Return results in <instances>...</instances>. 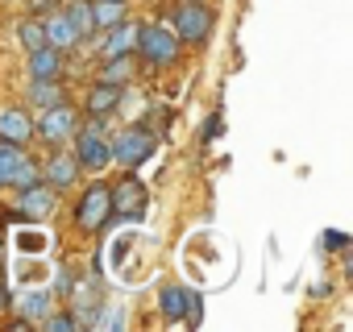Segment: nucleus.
<instances>
[{"instance_id": "nucleus-1", "label": "nucleus", "mask_w": 353, "mask_h": 332, "mask_svg": "<svg viewBox=\"0 0 353 332\" xmlns=\"http://www.w3.org/2000/svg\"><path fill=\"white\" fill-rule=\"evenodd\" d=\"M154 253H158V237H150L145 229H121L104 245L108 278L121 287H145L154 274Z\"/></svg>"}, {"instance_id": "nucleus-2", "label": "nucleus", "mask_w": 353, "mask_h": 332, "mask_svg": "<svg viewBox=\"0 0 353 332\" xmlns=\"http://www.w3.org/2000/svg\"><path fill=\"white\" fill-rule=\"evenodd\" d=\"M229 249H233V245H229L221 233L204 229V233L188 237V245H183V270L192 274V282H196V287H216V282H225V278H229L233 258H225V262H221V253H229Z\"/></svg>"}, {"instance_id": "nucleus-3", "label": "nucleus", "mask_w": 353, "mask_h": 332, "mask_svg": "<svg viewBox=\"0 0 353 332\" xmlns=\"http://www.w3.org/2000/svg\"><path fill=\"white\" fill-rule=\"evenodd\" d=\"M38 179L34 162L21 154V145L13 141H0V187H30Z\"/></svg>"}, {"instance_id": "nucleus-4", "label": "nucleus", "mask_w": 353, "mask_h": 332, "mask_svg": "<svg viewBox=\"0 0 353 332\" xmlns=\"http://www.w3.org/2000/svg\"><path fill=\"white\" fill-rule=\"evenodd\" d=\"M108 154L121 162V166H137V162H145L150 154H154V133L150 129H121L117 133V141L108 145Z\"/></svg>"}, {"instance_id": "nucleus-5", "label": "nucleus", "mask_w": 353, "mask_h": 332, "mask_svg": "<svg viewBox=\"0 0 353 332\" xmlns=\"http://www.w3.org/2000/svg\"><path fill=\"white\" fill-rule=\"evenodd\" d=\"M133 46L141 50L145 63H170L174 54H179V38H174L170 30H162V25H141Z\"/></svg>"}, {"instance_id": "nucleus-6", "label": "nucleus", "mask_w": 353, "mask_h": 332, "mask_svg": "<svg viewBox=\"0 0 353 332\" xmlns=\"http://www.w3.org/2000/svg\"><path fill=\"white\" fill-rule=\"evenodd\" d=\"M112 212H117L121 220H129V225H141V220H145V187H141L133 175H125L121 187L112 191Z\"/></svg>"}, {"instance_id": "nucleus-7", "label": "nucleus", "mask_w": 353, "mask_h": 332, "mask_svg": "<svg viewBox=\"0 0 353 332\" xmlns=\"http://www.w3.org/2000/svg\"><path fill=\"white\" fill-rule=\"evenodd\" d=\"M108 212H112V191L104 183H92L75 208V220H79V229H100L108 220Z\"/></svg>"}, {"instance_id": "nucleus-8", "label": "nucleus", "mask_w": 353, "mask_h": 332, "mask_svg": "<svg viewBox=\"0 0 353 332\" xmlns=\"http://www.w3.org/2000/svg\"><path fill=\"white\" fill-rule=\"evenodd\" d=\"M212 30V13L204 5H196V0H188V5H179V13H174V38H188V42H204Z\"/></svg>"}, {"instance_id": "nucleus-9", "label": "nucleus", "mask_w": 353, "mask_h": 332, "mask_svg": "<svg viewBox=\"0 0 353 332\" xmlns=\"http://www.w3.org/2000/svg\"><path fill=\"white\" fill-rule=\"evenodd\" d=\"M75 162H83L88 171H104V166L112 162V154H108V145H104V137H100L96 125L79 133V141H75Z\"/></svg>"}, {"instance_id": "nucleus-10", "label": "nucleus", "mask_w": 353, "mask_h": 332, "mask_svg": "<svg viewBox=\"0 0 353 332\" xmlns=\"http://www.w3.org/2000/svg\"><path fill=\"white\" fill-rule=\"evenodd\" d=\"M50 212H54V187H38V183L21 187V216L26 220H46Z\"/></svg>"}, {"instance_id": "nucleus-11", "label": "nucleus", "mask_w": 353, "mask_h": 332, "mask_svg": "<svg viewBox=\"0 0 353 332\" xmlns=\"http://www.w3.org/2000/svg\"><path fill=\"white\" fill-rule=\"evenodd\" d=\"M71 129H75V116H71V108H63V104L46 108V116L38 121V133H42L46 141H59V137H67Z\"/></svg>"}, {"instance_id": "nucleus-12", "label": "nucleus", "mask_w": 353, "mask_h": 332, "mask_svg": "<svg viewBox=\"0 0 353 332\" xmlns=\"http://www.w3.org/2000/svg\"><path fill=\"white\" fill-rule=\"evenodd\" d=\"M30 133H34V125H30V116H26L21 108H5V112H0V141L21 145Z\"/></svg>"}, {"instance_id": "nucleus-13", "label": "nucleus", "mask_w": 353, "mask_h": 332, "mask_svg": "<svg viewBox=\"0 0 353 332\" xmlns=\"http://www.w3.org/2000/svg\"><path fill=\"white\" fill-rule=\"evenodd\" d=\"M96 307H100V287L92 282V278H79L75 282V320H79V328H88L92 324V315H96Z\"/></svg>"}, {"instance_id": "nucleus-14", "label": "nucleus", "mask_w": 353, "mask_h": 332, "mask_svg": "<svg viewBox=\"0 0 353 332\" xmlns=\"http://www.w3.org/2000/svg\"><path fill=\"white\" fill-rule=\"evenodd\" d=\"M34 59H30V71H34V79H59V71H63V50H54V46H38V50H30Z\"/></svg>"}, {"instance_id": "nucleus-15", "label": "nucleus", "mask_w": 353, "mask_h": 332, "mask_svg": "<svg viewBox=\"0 0 353 332\" xmlns=\"http://www.w3.org/2000/svg\"><path fill=\"white\" fill-rule=\"evenodd\" d=\"M42 30H46V46H54V50H71L79 42L75 30H71V21H67V13H54Z\"/></svg>"}, {"instance_id": "nucleus-16", "label": "nucleus", "mask_w": 353, "mask_h": 332, "mask_svg": "<svg viewBox=\"0 0 353 332\" xmlns=\"http://www.w3.org/2000/svg\"><path fill=\"white\" fill-rule=\"evenodd\" d=\"M133 42H137V25H129V21H117V25H112V34L104 38V54H108V59H117V54H129V50H133Z\"/></svg>"}, {"instance_id": "nucleus-17", "label": "nucleus", "mask_w": 353, "mask_h": 332, "mask_svg": "<svg viewBox=\"0 0 353 332\" xmlns=\"http://www.w3.org/2000/svg\"><path fill=\"white\" fill-rule=\"evenodd\" d=\"M196 303V295L192 291H183V287H166L162 291V311L170 315V320H179V315H188V307Z\"/></svg>"}, {"instance_id": "nucleus-18", "label": "nucleus", "mask_w": 353, "mask_h": 332, "mask_svg": "<svg viewBox=\"0 0 353 332\" xmlns=\"http://www.w3.org/2000/svg\"><path fill=\"white\" fill-rule=\"evenodd\" d=\"M67 21H71L75 38H88V34L96 30V21H92V9H88V0H71V5H67Z\"/></svg>"}, {"instance_id": "nucleus-19", "label": "nucleus", "mask_w": 353, "mask_h": 332, "mask_svg": "<svg viewBox=\"0 0 353 332\" xmlns=\"http://www.w3.org/2000/svg\"><path fill=\"white\" fill-rule=\"evenodd\" d=\"M13 241H17V253H30V258H38V253L50 249V237H46L42 229H21Z\"/></svg>"}, {"instance_id": "nucleus-20", "label": "nucleus", "mask_w": 353, "mask_h": 332, "mask_svg": "<svg viewBox=\"0 0 353 332\" xmlns=\"http://www.w3.org/2000/svg\"><path fill=\"white\" fill-rule=\"evenodd\" d=\"M117 100H121V83H108V79H104V83L88 96V108H92V112H108Z\"/></svg>"}, {"instance_id": "nucleus-21", "label": "nucleus", "mask_w": 353, "mask_h": 332, "mask_svg": "<svg viewBox=\"0 0 353 332\" xmlns=\"http://www.w3.org/2000/svg\"><path fill=\"white\" fill-rule=\"evenodd\" d=\"M46 179H50V187L75 183V158H54V162L46 166Z\"/></svg>"}, {"instance_id": "nucleus-22", "label": "nucleus", "mask_w": 353, "mask_h": 332, "mask_svg": "<svg viewBox=\"0 0 353 332\" xmlns=\"http://www.w3.org/2000/svg\"><path fill=\"white\" fill-rule=\"evenodd\" d=\"M96 311H100V315H92L88 328H100V332H104V328H121V324H125V307H121V303H100Z\"/></svg>"}, {"instance_id": "nucleus-23", "label": "nucleus", "mask_w": 353, "mask_h": 332, "mask_svg": "<svg viewBox=\"0 0 353 332\" xmlns=\"http://www.w3.org/2000/svg\"><path fill=\"white\" fill-rule=\"evenodd\" d=\"M46 307H50V295H46V287H30V291H21V311L26 315H46Z\"/></svg>"}, {"instance_id": "nucleus-24", "label": "nucleus", "mask_w": 353, "mask_h": 332, "mask_svg": "<svg viewBox=\"0 0 353 332\" xmlns=\"http://www.w3.org/2000/svg\"><path fill=\"white\" fill-rule=\"evenodd\" d=\"M46 266L42 262H17V282L21 287H46Z\"/></svg>"}, {"instance_id": "nucleus-25", "label": "nucleus", "mask_w": 353, "mask_h": 332, "mask_svg": "<svg viewBox=\"0 0 353 332\" xmlns=\"http://www.w3.org/2000/svg\"><path fill=\"white\" fill-rule=\"evenodd\" d=\"M34 100L42 108H54V104H63V87H54V79H34Z\"/></svg>"}, {"instance_id": "nucleus-26", "label": "nucleus", "mask_w": 353, "mask_h": 332, "mask_svg": "<svg viewBox=\"0 0 353 332\" xmlns=\"http://www.w3.org/2000/svg\"><path fill=\"white\" fill-rule=\"evenodd\" d=\"M92 21L96 25H117L121 21V0H100V5L92 9Z\"/></svg>"}, {"instance_id": "nucleus-27", "label": "nucleus", "mask_w": 353, "mask_h": 332, "mask_svg": "<svg viewBox=\"0 0 353 332\" xmlns=\"http://www.w3.org/2000/svg\"><path fill=\"white\" fill-rule=\"evenodd\" d=\"M21 46H26V50L46 46V30H42V21H26V25H21Z\"/></svg>"}, {"instance_id": "nucleus-28", "label": "nucleus", "mask_w": 353, "mask_h": 332, "mask_svg": "<svg viewBox=\"0 0 353 332\" xmlns=\"http://www.w3.org/2000/svg\"><path fill=\"white\" fill-rule=\"evenodd\" d=\"M129 71H133V63H129L125 54H117V59H108L104 79H108V83H125V79H129Z\"/></svg>"}, {"instance_id": "nucleus-29", "label": "nucleus", "mask_w": 353, "mask_h": 332, "mask_svg": "<svg viewBox=\"0 0 353 332\" xmlns=\"http://www.w3.org/2000/svg\"><path fill=\"white\" fill-rule=\"evenodd\" d=\"M79 320L75 315H46V332H75Z\"/></svg>"}, {"instance_id": "nucleus-30", "label": "nucleus", "mask_w": 353, "mask_h": 332, "mask_svg": "<svg viewBox=\"0 0 353 332\" xmlns=\"http://www.w3.org/2000/svg\"><path fill=\"white\" fill-rule=\"evenodd\" d=\"M324 245H328V249H341V245H345V233L328 229V233H324Z\"/></svg>"}, {"instance_id": "nucleus-31", "label": "nucleus", "mask_w": 353, "mask_h": 332, "mask_svg": "<svg viewBox=\"0 0 353 332\" xmlns=\"http://www.w3.org/2000/svg\"><path fill=\"white\" fill-rule=\"evenodd\" d=\"M221 129H225V125H221V116H212V121H208V125H204V141H212V137H216V133H221Z\"/></svg>"}, {"instance_id": "nucleus-32", "label": "nucleus", "mask_w": 353, "mask_h": 332, "mask_svg": "<svg viewBox=\"0 0 353 332\" xmlns=\"http://www.w3.org/2000/svg\"><path fill=\"white\" fill-rule=\"evenodd\" d=\"M30 9H34V13H46V9H50V0H34Z\"/></svg>"}, {"instance_id": "nucleus-33", "label": "nucleus", "mask_w": 353, "mask_h": 332, "mask_svg": "<svg viewBox=\"0 0 353 332\" xmlns=\"http://www.w3.org/2000/svg\"><path fill=\"white\" fill-rule=\"evenodd\" d=\"M0 266H5V241H0Z\"/></svg>"}, {"instance_id": "nucleus-34", "label": "nucleus", "mask_w": 353, "mask_h": 332, "mask_svg": "<svg viewBox=\"0 0 353 332\" xmlns=\"http://www.w3.org/2000/svg\"><path fill=\"white\" fill-rule=\"evenodd\" d=\"M0 307H5V295H0Z\"/></svg>"}]
</instances>
